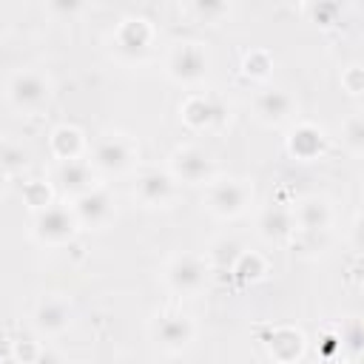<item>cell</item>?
Masks as SVG:
<instances>
[{
    "label": "cell",
    "mask_w": 364,
    "mask_h": 364,
    "mask_svg": "<svg viewBox=\"0 0 364 364\" xmlns=\"http://www.w3.org/2000/svg\"><path fill=\"white\" fill-rule=\"evenodd\" d=\"M165 282H168V287L173 293L191 296V293H196V290L205 287V282H208V264L196 253H179V256H173L168 262Z\"/></svg>",
    "instance_id": "7"
},
{
    "label": "cell",
    "mask_w": 364,
    "mask_h": 364,
    "mask_svg": "<svg viewBox=\"0 0 364 364\" xmlns=\"http://www.w3.org/2000/svg\"><path fill=\"white\" fill-rule=\"evenodd\" d=\"M264 259L259 256V253H239L236 259H233V264H230V273H233V279H239L242 284H247V282H259L262 276H264Z\"/></svg>",
    "instance_id": "21"
},
{
    "label": "cell",
    "mask_w": 364,
    "mask_h": 364,
    "mask_svg": "<svg viewBox=\"0 0 364 364\" xmlns=\"http://www.w3.org/2000/svg\"><path fill=\"white\" fill-rule=\"evenodd\" d=\"M341 82L347 85L350 94H361V85H364V82H361V68H358V65H350V68L341 74Z\"/></svg>",
    "instance_id": "28"
},
{
    "label": "cell",
    "mask_w": 364,
    "mask_h": 364,
    "mask_svg": "<svg viewBox=\"0 0 364 364\" xmlns=\"http://www.w3.org/2000/svg\"><path fill=\"white\" fill-rule=\"evenodd\" d=\"M179 114H182L185 125H191V128H196V131L213 128V125L225 122V117H228L225 105H222L216 97H205V94H191V97L179 105Z\"/></svg>",
    "instance_id": "12"
},
{
    "label": "cell",
    "mask_w": 364,
    "mask_h": 364,
    "mask_svg": "<svg viewBox=\"0 0 364 364\" xmlns=\"http://www.w3.org/2000/svg\"><path fill=\"white\" fill-rule=\"evenodd\" d=\"M253 111L264 125H282L293 117L296 100L284 88H262L253 100Z\"/></svg>",
    "instance_id": "13"
},
{
    "label": "cell",
    "mask_w": 364,
    "mask_h": 364,
    "mask_svg": "<svg viewBox=\"0 0 364 364\" xmlns=\"http://www.w3.org/2000/svg\"><path fill=\"white\" fill-rule=\"evenodd\" d=\"M293 219L304 230H321V228L330 225V205L324 199H318V196H307L293 210Z\"/></svg>",
    "instance_id": "19"
},
{
    "label": "cell",
    "mask_w": 364,
    "mask_h": 364,
    "mask_svg": "<svg viewBox=\"0 0 364 364\" xmlns=\"http://www.w3.org/2000/svg\"><path fill=\"white\" fill-rule=\"evenodd\" d=\"M165 71L171 80L185 82V85H196L208 77L210 71V54L202 43L196 40H185V43H173V48L168 51L165 60Z\"/></svg>",
    "instance_id": "2"
},
{
    "label": "cell",
    "mask_w": 364,
    "mask_h": 364,
    "mask_svg": "<svg viewBox=\"0 0 364 364\" xmlns=\"http://www.w3.org/2000/svg\"><path fill=\"white\" fill-rule=\"evenodd\" d=\"M6 97L20 114H40L51 100V80L34 68L14 71L6 85Z\"/></svg>",
    "instance_id": "1"
},
{
    "label": "cell",
    "mask_w": 364,
    "mask_h": 364,
    "mask_svg": "<svg viewBox=\"0 0 364 364\" xmlns=\"http://www.w3.org/2000/svg\"><path fill=\"white\" fill-rule=\"evenodd\" d=\"M193 11L202 17V20H216L222 14H228L230 9L225 3H193Z\"/></svg>",
    "instance_id": "27"
},
{
    "label": "cell",
    "mask_w": 364,
    "mask_h": 364,
    "mask_svg": "<svg viewBox=\"0 0 364 364\" xmlns=\"http://www.w3.org/2000/svg\"><path fill=\"white\" fill-rule=\"evenodd\" d=\"M176 193V182L168 171L162 168H142L136 173V182H134V196L145 205V208H162L173 199Z\"/></svg>",
    "instance_id": "9"
},
{
    "label": "cell",
    "mask_w": 364,
    "mask_h": 364,
    "mask_svg": "<svg viewBox=\"0 0 364 364\" xmlns=\"http://www.w3.org/2000/svg\"><path fill=\"white\" fill-rule=\"evenodd\" d=\"M259 228H262V233L267 239H287L296 230L293 210H287L282 205H270V208H264V213L259 219Z\"/></svg>",
    "instance_id": "20"
},
{
    "label": "cell",
    "mask_w": 364,
    "mask_h": 364,
    "mask_svg": "<svg viewBox=\"0 0 364 364\" xmlns=\"http://www.w3.org/2000/svg\"><path fill=\"white\" fill-rule=\"evenodd\" d=\"M267 350L279 364H293L304 353V336L296 327H276L267 336Z\"/></svg>",
    "instance_id": "17"
},
{
    "label": "cell",
    "mask_w": 364,
    "mask_h": 364,
    "mask_svg": "<svg viewBox=\"0 0 364 364\" xmlns=\"http://www.w3.org/2000/svg\"><path fill=\"white\" fill-rule=\"evenodd\" d=\"M54 182L63 193L68 196H82L88 193L91 188H97V176H94V168L91 162L85 159H71V162H60L57 171H54Z\"/></svg>",
    "instance_id": "14"
},
{
    "label": "cell",
    "mask_w": 364,
    "mask_h": 364,
    "mask_svg": "<svg viewBox=\"0 0 364 364\" xmlns=\"http://www.w3.org/2000/svg\"><path fill=\"white\" fill-rule=\"evenodd\" d=\"M23 168H28V151L20 142L3 139L0 142V171L6 176H11V173H20Z\"/></svg>",
    "instance_id": "22"
},
{
    "label": "cell",
    "mask_w": 364,
    "mask_h": 364,
    "mask_svg": "<svg viewBox=\"0 0 364 364\" xmlns=\"http://www.w3.org/2000/svg\"><path fill=\"white\" fill-rule=\"evenodd\" d=\"M154 28L145 17H125L114 31V51L125 60H142L151 48Z\"/></svg>",
    "instance_id": "8"
},
{
    "label": "cell",
    "mask_w": 364,
    "mask_h": 364,
    "mask_svg": "<svg viewBox=\"0 0 364 364\" xmlns=\"http://www.w3.org/2000/svg\"><path fill=\"white\" fill-rule=\"evenodd\" d=\"M51 154L60 162L82 159V154H85V136H82V131L74 128V125H57L51 131Z\"/></svg>",
    "instance_id": "18"
},
{
    "label": "cell",
    "mask_w": 364,
    "mask_h": 364,
    "mask_svg": "<svg viewBox=\"0 0 364 364\" xmlns=\"http://www.w3.org/2000/svg\"><path fill=\"white\" fill-rule=\"evenodd\" d=\"M136 159V145L125 134H102L91 145V168L102 173H122L134 165Z\"/></svg>",
    "instance_id": "5"
},
{
    "label": "cell",
    "mask_w": 364,
    "mask_h": 364,
    "mask_svg": "<svg viewBox=\"0 0 364 364\" xmlns=\"http://www.w3.org/2000/svg\"><path fill=\"white\" fill-rule=\"evenodd\" d=\"M6 28V20H3V11H0V31Z\"/></svg>",
    "instance_id": "32"
},
{
    "label": "cell",
    "mask_w": 364,
    "mask_h": 364,
    "mask_svg": "<svg viewBox=\"0 0 364 364\" xmlns=\"http://www.w3.org/2000/svg\"><path fill=\"white\" fill-rule=\"evenodd\" d=\"M168 173L173 182H188V185H210L216 179V168L208 151L199 145H182L168 156Z\"/></svg>",
    "instance_id": "3"
},
{
    "label": "cell",
    "mask_w": 364,
    "mask_h": 364,
    "mask_svg": "<svg viewBox=\"0 0 364 364\" xmlns=\"http://www.w3.org/2000/svg\"><path fill=\"white\" fill-rule=\"evenodd\" d=\"M347 347H350L353 353H358V347H361V333H358V321H353V324H350V336H347Z\"/></svg>",
    "instance_id": "29"
},
{
    "label": "cell",
    "mask_w": 364,
    "mask_h": 364,
    "mask_svg": "<svg viewBox=\"0 0 364 364\" xmlns=\"http://www.w3.org/2000/svg\"><path fill=\"white\" fill-rule=\"evenodd\" d=\"M31 364H63V361H60V355H57V353H51V350H40V353H37V358H34Z\"/></svg>",
    "instance_id": "30"
},
{
    "label": "cell",
    "mask_w": 364,
    "mask_h": 364,
    "mask_svg": "<svg viewBox=\"0 0 364 364\" xmlns=\"http://www.w3.org/2000/svg\"><path fill=\"white\" fill-rule=\"evenodd\" d=\"M344 142L353 154H361V148H364V119H361V114H353L344 122Z\"/></svg>",
    "instance_id": "25"
},
{
    "label": "cell",
    "mask_w": 364,
    "mask_h": 364,
    "mask_svg": "<svg viewBox=\"0 0 364 364\" xmlns=\"http://www.w3.org/2000/svg\"><path fill=\"white\" fill-rule=\"evenodd\" d=\"M80 222L74 216V210L68 205H48L43 210L34 213V225H31V233L34 239H40L43 245H63V242H71L74 233H77Z\"/></svg>",
    "instance_id": "6"
},
{
    "label": "cell",
    "mask_w": 364,
    "mask_h": 364,
    "mask_svg": "<svg viewBox=\"0 0 364 364\" xmlns=\"http://www.w3.org/2000/svg\"><path fill=\"white\" fill-rule=\"evenodd\" d=\"M71 210H74V216L82 228H102L114 219V196H111L108 188L97 185L88 193L77 196L71 202Z\"/></svg>",
    "instance_id": "10"
},
{
    "label": "cell",
    "mask_w": 364,
    "mask_h": 364,
    "mask_svg": "<svg viewBox=\"0 0 364 364\" xmlns=\"http://www.w3.org/2000/svg\"><path fill=\"white\" fill-rule=\"evenodd\" d=\"M270 68H273V57L264 51V48H253L250 54H245V63H242V71L247 74V77H267L270 74Z\"/></svg>",
    "instance_id": "23"
},
{
    "label": "cell",
    "mask_w": 364,
    "mask_h": 364,
    "mask_svg": "<svg viewBox=\"0 0 364 364\" xmlns=\"http://www.w3.org/2000/svg\"><path fill=\"white\" fill-rule=\"evenodd\" d=\"M34 324L46 333V336H57V333H65L68 324H71V307L65 299L60 296H46L37 310H34Z\"/></svg>",
    "instance_id": "16"
},
{
    "label": "cell",
    "mask_w": 364,
    "mask_h": 364,
    "mask_svg": "<svg viewBox=\"0 0 364 364\" xmlns=\"http://www.w3.org/2000/svg\"><path fill=\"white\" fill-rule=\"evenodd\" d=\"M324 148H327V139H324L321 128H316L313 122H299L287 136V151L301 162L318 159L324 154Z\"/></svg>",
    "instance_id": "15"
},
{
    "label": "cell",
    "mask_w": 364,
    "mask_h": 364,
    "mask_svg": "<svg viewBox=\"0 0 364 364\" xmlns=\"http://www.w3.org/2000/svg\"><path fill=\"white\" fill-rule=\"evenodd\" d=\"M6 188H9V176L0 171V199H3V193H6Z\"/></svg>",
    "instance_id": "31"
},
{
    "label": "cell",
    "mask_w": 364,
    "mask_h": 364,
    "mask_svg": "<svg viewBox=\"0 0 364 364\" xmlns=\"http://www.w3.org/2000/svg\"><path fill=\"white\" fill-rule=\"evenodd\" d=\"M23 193H26V202L34 208V213L43 210V208H48V205H54L51 185H46V182H28Z\"/></svg>",
    "instance_id": "24"
},
{
    "label": "cell",
    "mask_w": 364,
    "mask_h": 364,
    "mask_svg": "<svg viewBox=\"0 0 364 364\" xmlns=\"http://www.w3.org/2000/svg\"><path fill=\"white\" fill-rule=\"evenodd\" d=\"M253 202V185L245 179H213L208 185V210L222 216V219H233L239 213H245V208Z\"/></svg>",
    "instance_id": "4"
},
{
    "label": "cell",
    "mask_w": 364,
    "mask_h": 364,
    "mask_svg": "<svg viewBox=\"0 0 364 364\" xmlns=\"http://www.w3.org/2000/svg\"><path fill=\"white\" fill-rule=\"evenodd\" d=\"M193 336H196V327H193V321H191L188 316H182V313H165V316H159V318L154 321V338H156V344H159L162 350H168V353L185 350V347L193 341Z\"/></svg>",
    "instance_id": "11"
},
{
    "label": "cell",
    "mask_w": 364,
    "mask_h": 364,
    "mask_svg": "<svg viewBox=\"0 0 364 364\" xmlns=\"http://www.w3.org/2000/svg\"><path fill=\"white\" fill-rule=\"evenodd\" d=\"M324 364H336V361H324Z\"/></svg>",
    "instance_id": "33"
},
{
    "label": "cell",
    "mask_w": 364,
    "mask_h": 364,
    "mask_svg": "<svg viewBox=\"0 0 364 364\" xmlns=\"http://www.w3.org/2000/svg\"><path fill=\"white\" fill-rule=\"evenodd\" d=\"M43 347H37L31 338H20L17 344H14V355H17V361L20 364H31L34 358H37V353H40Z\"/></svg>",
    "instance_id": "26"
}]
</instances>
